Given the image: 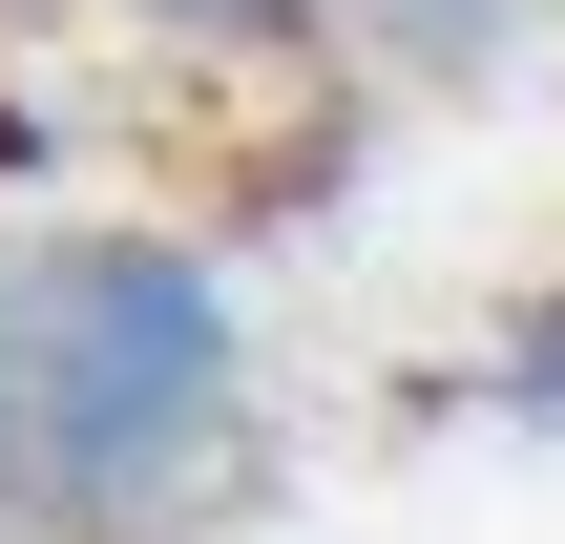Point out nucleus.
Instances as JSON below:
<instances>
[{
	"mask_svg": "<svg viewBox=\"0 0 565 544\" xmlns=\"http://www.w3.org/2000/svg\"><path fill=\"white\" fill-rule=\"evenodd\" d=\"M231 419V294L189 252H63L21 294V377H0V461L21 503H147L189 440Z\"/></svg>",
	"mask_w": 565,
	"mask_h": 544,
	"instance_id": "obj_1",
	"label": "nucleus"
},
{
	"mask_svg": "<svg viewBox=\"0 0 565 544\" xmlns=\"http://www.w3.org/2000/svg\"><path fill=\"white\" fill-rule=\"evenodd\" d=\"M524 398H565V314H545V335H524Z\"/></svg>",
	"mask_w": 565,
	"mask_h": 544,
	"instance_id": "obj_2",
	"label": "nucleus"
},
{
	"mask_svg": "<svg viewBox=\"0 0 565 544\" xmlns=\"http://www.w3.org/2000/svg\"><path fill=\"white\" fill-rule=\"evenodd\" d=\"M147 21H273V0H147Z\"/></svg>",
	"mask_w": 565,
	"mask_h": 544,
	"instance_id": "obj_3",
	"label": "nucleus"
}]
</instances>
